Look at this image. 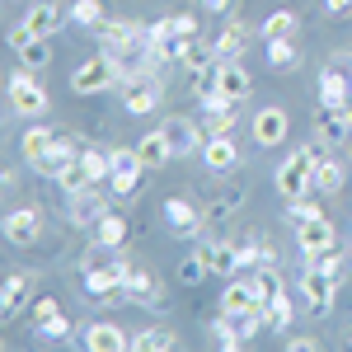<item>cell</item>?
<instances>
[{
  "mask_svg": "<svg viewBox=\"0 0 352 352\" xmlns=\"http://www.w3.org/2000/svg\"><path fill=\"white\" fill-rule=\"evenodd\" d=\"M118 85H122V66H118V56H109L104 47L94 56H85L80 66L71 71V89L85 94V99H89V94H109Z\"/></svg>",
  "mask_w": 352,
  "mask_h": 352,
  "instance_id": "obj_1",
  "label": "cell"
},
{
  "mask_svg": "<svg viewBox=\"0 0 352 352\" xmlns=\"http://www.w3.org/2000/svg\"><path fill=\"white\" fill-rule=\"evenodd\" d=\"M315 160H320V155H315L310 146H305V151H292L287 160L277 164V174H272V188L282 192L287 202L305 197V192L315 188Z\"/></svg>",
  "mask_w": 352,
  "mask_h": 352,
  "instance_id": "obj_2",
  "label": "cell"
},
{
  "mask_svg": "<svg viewBox=\"0 0 352 352\" xmlns=\"http://www.w3.org/2000/svg\"><path fill=\"white\" fill-rule=\"evenodd\" d=\"M5 89H10V109L19 113V118H43L47 104H52V99H47V85L38 80V71H28V66H19Z\"/></svg>",
  "mask_w": 352,
  "mask_h": 352,
  "instance_id": "obj_3",
  "label": "cell"
},
{
  "mask_svg": "<svg viewBox=\"0 0 352 352\" xmlns=\"http://www.w3.org/2000/svg\"><path fill=\"white\" fill-rule=\"evenodd\" d=\"M300 296H305V310H310V315H329V310H333V296H338V277L324 272L315 258H305V272H300Z\"/></svg>",
  "mask_w": 352,
  "mask_h": 352,
  "instance_id": "obj_4",
  "label": "cell"
},
{
  "mask_svg": "<svg viewBox=\"0 0 352 352\" xmlns=\"http://www.w3.org/2000/svg\"><path fill=\"white\" fill-rule=\"evenodd\" d=\"M249 89H254V80H249V71H244L240 61H217V85H212V94L202 99L207 109H217V104H240V99H249Z\"/></svg>",
  "mask_w": 352,
  "mask_h": 352,
  "instance_id": "obj_5",
  "label": "cell"
},
{
  "mask_svg": "<svg viewBox=\"0 0 352 352\" xmlns=\"http://www.w3.org/2000/svg\"><path fill=\"white\" fill-rule=\"evenodd\" d=\"M113 160V174H109V188L118 192V197H127V192L141 188V179L151 174L146 164H141V155H136V146H118V151H109Z\"/></svg>",
  "mask_w": 352,
  "mask_h": 352,
  "instance_id": "obj_6",
  "label": "cell"
},
{
  "mask_svg": "<svg viewBox=\"0 0 352 352\" xmlns=\"http://www.w3.org/2000/svg\"><path fill=\"white\" fill-rule=\"evenodd\" d=\"M296 249L300 258H320V254H329V249H338V230H333V221L320 212V217L300 221L296 226Z\"/></svg>",
  "mask_w": 352,
  "mask_h": 352,
  "instance_id": "obj_7",
  "label": "cell"
},
{
  "mask_svg": "<svg viewBox=\"0 0 352 352\" xmlns=\"http://www.w3.org/2000/svg\"><path fill=\"white\" fill-rule=\"evenodd\" d=\"M113 268L122 272V296H127V300H136V305H146V310H151V305H164L160 282H155V277H151L146 268H132L127 258H118Z\"/></svg>",
  "mask_w": 352,
  "mask_h": 352,
  "instance_id": "obj_8",
  "label": "cell"
},
{
  "mask_svg": "<svg viewBox=\"0 0 352 352\" xmlns=\"http://www.w3.org/2000/svg\"><path fill=\"white\" fill-rule=\"evenodd\" d=\"M164 99V85L155 80V71H146V76H132V80H122V109L136 113V118H146V113H155V104Z\"/></svg>",
  "mask_w": 352,
  "mask_h": 352,
  "instance_id": "obj_9",
  "label": "cell"
},
{
  "mask_svg": "<svg viewBox=\"0 0 352 352\" xmlns=\"http://www.w3.org/2000/svg\"><path fill=\"white\" fill-rule=\"evenodd\" d=\"M43 207H14V212H5V240L10 244H19V249H28V244H38L43 240Z\"/></svg>",
  "mask_w": 352,
  "mask_h": 352,
  "instance_id": "obj_10",
  "label": "cell"
},
{
  "mask_svg": "<svg viewBox=\"0 0 352 352\" xmlns=\"http://www.w3.org/2000/svg\"><path fill=\"white\" fill-rule=\"evenodd\" d=\"M160 132H164V141L174 146V155H192V151H202V146H207V127H202V122H192V118H184V113L164 118Z\"/></svg>",
  "mask_w": 352,
  "mask_h": 352,
  "instance_id": "obj_11",
  "label": "cell"
},
{
  "mask_svg": "<svg viewBox=\"0 0 352 352\" xmlns=\"http://www.w3.org/2000/svg\"><path fill=\"white\" fill-rule=\"evenodd\" d=\"M249 132H254V141L263 146V151H272V146H282L287 141V132H292V118H287V109H258L254 113V122H249Z\"/></svg>",
  "mask_w": 352,
  "mask_h": 352,
  "instance_id": "obj_12",
  "label": "cell"
},
{
  "mask_svg": "<svg viewBox=\"0 0 352 352\" xmlns=\"http://www.w3.org/2000/svg\"><path fill=\"white\" fill-rule=\"evenodd\" d=\"M66 19H71V14H66L56 0H33V5H28V14L19 19V24H24L33 38H52V33L66 24Z\"/></svg>",
  "mask_w": 352,
  "mask_h": 352,
  "instance_id": "obj_13",
  "label": "cell"
},
{
  "mask_svg": "<svg viewBox=\"0 0 352 352\" xmlns=\"http://www.w3.org/2000/svg\"><path fill=\"white\" fill-rule=\"evenodd\" d=\"M221 310H226V315H254V310H263V300L254 292V277H235V282L221 292Z\"/></svg>",
  "mask_w": 352,
  "mask_h": 352,
  "instance_id": "obj_14",
  "label": "cell"
},
{
  "mask_svg": "<svg viewBox=\"0 0 352 352\" xmlns=\"http://www.w3.org/2000/svg\"><path fill=\"white\" fill-rule=\"evenodd\" d=\"M197 155H202V164H207L212 174H230V169L240 164V146H235L230 136H207V146H202Z\"/></svg>",
  "mask_w": 352,
  "mask_h": 352,
  "instance_id": "obj_15",
  "label": "cell"
},
{
  "mask_svg": "<svg viewBox=\"0 0 352 352\" xmlns=\"http://www.w3.org/2000/svg\"><path fill=\"white\" fill-rule=\"evenodd\" d=\"M85 348H89V352H122V348H132V338L122 333V324L99 320V324L85 329Z\"/></svg>",
  "mask_w": 352,
  "mask_h": 352,
  "instance_id": "obj_16",
  "label": "cell"
},
{
  "mask_svg": "<svg viewBox=\"0 0 352 352\" xmlns=\"http://www.w3.org/2000/svg\"><path fill=\"white\" fill-rule=\"evenodd\" d=\"M80 151L85 146H76V141H66V136H56V146L47 151V160L38 164V174H47V179H61L71 164H80Z\"/></svg>",
  "mask_w": 352,
  "mask_h": 352,
  "instance_id": "obj_17",
  "label": "cell"
},
{
  "mask_svg": "<svg viewBox=\"0 0 352 352\" xmlns=\"http://www.w3.org/2000/svg\"><path fill=\"white\" fill-rule=\"evenodd\" d=\"M109 212V202H104V192H94V184L80 192H71V221L76 226H94V221Z\"/></svg>",
  "mask_w": 352,
  "mask_h": 352,
  "instance_id": "obj_18",
  "label": "cell"
},
{
  "mask_svg": "<svg viewBox=\"0 0 352 352\" xmlns=\"http://www.w3.org/2000/svg\"><path fill=\"white\" fill-rule=\"evenodd\" d=\"M80 287L89 292L94 300H109V296H122V272L118 268H85Z\"/></svg>",
  "mask_w": 352,
  "mask_h": 352,
  "instance_id": "obj_19",
  "label": "cell"
},
{
  "mask_svg": "<svg viewBox=\"0 0 352 352\" xmlns=\"http://www.w3.org/2000/svg\"><path fill=\"white\" fill-rule=\"evenodd\" d=\"M164 221H169L174 235H192V230L202 226V217H197V207H192L188 197H169V202H164Z\"/></svg>",
  "mask_w": 352,
  "mask_h": 352,
  "instance_id": "obj_20",
  "label": "cell"
},
{
  "mask_svg": "<svg viewBox=\"0 0 352 352\" xmlns=\"http://www.w3.org/2000/svg\"><path fill=\"white\" fill-rule=\"evenodd\" d=\"M315 136H320L324 146L352 141V132H348V113H343V109H320V118H315Z\"/></svg>",
  "mask_w": 352,
  "mask_h": 352,
  "instance_id": "obj_21",
  "label": "cell"
},
{
  "mask_svg": "<svg viewBox=\"0 0 352 352\" xmlns=\"http://www.w3.org/2000/svg\"><path fill=\"white\" fill-rule=\"evenodd\" d=\"M136 155H141V164H146V169H160V164L174 160V146H169V141H164V132L155 127V132H146L141 141H136Z\"/></svg>",
  "mask_w": 352,
  "mask_h": 352,
  "instance_id": "obj_22",
  "label": "cell"
},
{
  "mask_svg": "<svg viewBox=\"0 0 352 352\" xmlns=\"http://www.w3.org/2000/svg\"><path fill=\"white\" fill-rule=\"evenodd\" d=\"M343 188H348V164L320 155V160H315V192H329V197H333V192H343Z\"/></svg>",
  "mask_w": 352,
  "mask_h": 352,
  "instance_id": "obj_23",
  "label": "cell"
},
{
  "mask_svg": "<svg viewBox=\"0 0 352 352\" xmlns=\"http://www.w3.org/2000/svg\"><path fill=\"white\" fill-rule=\"evenodd\" d=\"M122 240H127V217L122 212H104L94 221V244L99 249H122Z\"/></svg>",
  "mask_w": 352,
  "mask_h": 352,
  "instance_id": "obj_24",
  "label": "cell"
},
{
  "mask_svg": "<svg viewBox=\"0 0 352 352\" xmlns=\"http://www.w3.org/2000/svg\"><path fill=\"white\" fill-rule=\"evenodd\" d=\"M56 146V132H47V127H28L24 141H19V151H24V160L28 169H38V164L47 160V151Z\"/></svg>",
  "mask_w": 352,
  "mask_h": 352,
  "instance_id": "obj_25",
  "label": "cell"
},
{
  "mask_svg": "<svg viewBox=\"0 0 352 352\" xmlns=\"http://www.w3.org/2000/svg\"><path fill=\"white\" fill-rule=\"evenodd\" d=\"M244 47H249V33H244V24H226L217 38V47H212V56L217 61H240Z\"/></svg>",
  "mask_w": 352,
  "mask_h": 352,
  "instance_id": "obj_26",
  "label": "cell"
},
{
  "mask_svg": "<svg viewBox=\"0 0 352 352\" xmlns=\"http://www.w3.org/2000/svg\"><path fill=\"white\" fill-rule=\"evenodd\" d=\"M28 287H33L28 272H10V277H5V292H0V310H5V320L19 315V305L28 300Z\"/></svg>",
  "mask_w": 352,
  "mask_h": 352,
  "instance_id": "obj_27",
  "label": "cell"
},
{
  "mask_svg": "<svg viewBox=\"0 0 352 352\" xmlns=\"http://www.w3.org/2000/svg\"><path fill=\"white\" fill-rule=\"evenodd\" d=\"M202 254H207V268H212V272H221V277H230V272H240V249H235V244H226V240H212L207 249H202Z\"/></svg>",
  "mask_w": 352,
  "mask_h": 352,
  "instance_id": "obj_28",
  "label": "cell"
},
{
  "mask_svg": "<svg viewBox=\"0 0 352 352\" xmlns=\"http://www.w3.org/2000/svg\"><path fill=\"white\" fill-rule=\"evenodd\" d=\"M296 28H300L296 10H272L268 19L258 24V33H263V43H272V38H296Z\"/></svg>",
  "mask_w": 352,
  "mask_h": 352,
  "instance_id": "obj_29",
  "label": "cell"
},
{
  "mask_svg": "<svg viewBox=\"0 0 352 352\" xmlns=\"http://www.w3.org/2000/svg\"><path fill=\"white\" fill-rule=\"evenodd\" d=\"M14 52H19V66H28V71H47V61H52V43H47V38H28V43L14 47Z\"/></svg>",
  "mask_w": 352,
  "mask_h": 352,
  "instance_id": "obj_30",
  "label": "cell"
},
{
  "mask_svg": "<svg viewBox=\"0 0 352 352\" xmlns=\"http://www.w3.org/2000/svg\"><path fill=\"white\" fill-rule=\"evenodd\" d=\"M66 14H71V24H80V28H99L109 19V14H104V0H76Z\"/></svg>",
  "mask_w": 352,
  "mask_h": 352,
  "instance_id": "obj_31",
  "label": "cell"
},
{
  "mask_svg": "<svg viewBox=\"0 0 352 352\" xmlns=\"http://www.w3.org/2000/svg\"><path fill=\"white\" fill-rule=\"evenodd\" d=\"M296 43H292V38H272L268 43V66L272 71H296Z\"/></svg>",
  "mask_w": 352,
  "mask_h": 352,
  "instance_id": "obj_32",
  "label": "cell"
},
{
  "mask_svg": "<svg viewBox=\"0 0 352 352\" xmlns=\"http://www.w3.org/2000/svg\"><path fill=\"white\" fill-rule=\"evenodd\" d=\"M132 348L136 352H169V348H179V338H174L169 329H146V333L132 338Z\"/></svg>",
  "mask_w": 352,
  "mask_h": 352,
  "instance_id": "obj_33",
  "label": "cell"
},
{
  "mask_svg": "<svg viewBox=\"0 0 352 352\" xmlns=\"http://www.w3.org/2000/svg\"><path fill=\"white\" fill-rule=\"evenodd\" d=\"M207 136H230L235 132V104H217V109H207Z\"/></svg>",
  "mask_w": 352,
  "mask_h": 352,
  "instance_id": "obj_34",
  "label": "cell"
},
{
  "mask_svg": "<svg viewBox=\"0 0 352 352\" xmlns=\"http://www.w3.org/2000/svg\"><path fill=\"white\" fill-rule=\"evenodd\" d=\"M80 164H85V174L94 179V184H104L113 174V160H109V151H94V146H85L80 151Z\"/></svg>",
  "mask_w": 352,
  "mask_h": 352,
  "instance_id": "obj_35",
  "label": "cell"
},
{
  "mask_svg": "<svg viewBox=\"0 0 352 352\" xmlns=\"http://www.w3.org/2000/svg\"><path fill=\"white\" fill-rule=\"evenodd\" d=\"M263 310H268V329H287V324H292V296H287V287H282Z\"/></svg>",
  "mask_w": 352,
  "mask_h": 352,
  "instance_id": "obj_36",
  "label": "cell"
},
{
  "mask_svg": "<svg viewBox=\"0 0 352 352\" xmlns=\"http://www.w3.org/2000/svg\"><path fill=\"white\" fill-rule=\"evenodd\" d=\"M207 254H192V258H184V263H179V282H188V287H197V282H202V277H207Z\"/></svg>",
  "mask_w": 352,
  "mask_h": 352,
  "instance_id": "obj_37",
  "label": "cell"
},
{
  "mask_svg": "<svg viewBox=\"0 0 352 352\" xmlns=\"http://www.w3.org/2000/svg\"><path fill=\"white\" fill-rule=\"evenodd\" d=\"M315 263H320L324 272H333V277L343 282V277H348V268H352V254H338V249H329V254H320Z\"/></svg>",
  "mask_w": 352,
  "mask_h": 352,
  "instance_id": "obj_38",
  "label": "cell"
},
{
  "mask_svg": "<svg viewBox=\"0 0 352 352\" xmlns=\"http://www.w3.org/2000/svg\"><path fill=\"white\" fill-rule=\"evenodd\" d=\"M56 184H61V188H66V192H80V188H89L94 179L85 174V164H71V169H66V174H61Z\"/></svg>",
  "mask_w": 352,
  "mask_h": 352,
  "instance_id": "obj_39",
  "label": "cell"
},
{
  "mask_svg": "<svg viewBox=\"0 0 352 352\" xmlns=\"http://www.w3.org/2000/svg\"><path fill=\"white\" fill-rule=\"evenodd\" d=\"M38 333H43V338H66V333H71V320L56 310V315H47V320L38 324Z\"/></svg>",
  "mask_w": 352,
  "mask_h": 352,
  "instance_id": "obj_40",
  "label": "cell"
},
{
  "mask_svg": "<svg viewBox=\"0 0 352 352\" xmlns=\"http://www.w3.org/2000/svg\"><path fill=\"white\" fill-rule=\"evenodd\" d=\"M310 217H320V207H315V202H305V197L287 202V221H292V226H300V221H310Z\"/></svg>",
  "mask_w": 352,
  "mask_h": 352,
  "instance_id": "obj_41",
  "label": "cell"
},
{
  "mask_svg": "<svg viewBox=\"0 0 352 352\" xmlns=\"http://www.w3.org/2000/svg\"><path fill=\"white\" fill-rule=\"evenodd\" d=\"M169 28H174V38H197V19L192 14H169Z\"/></svg>",
  "mask_w": 352,
  "mask_h": 352,
  "instance_id": "obj_42",
  "label": "cell"
},
{
  "mask_svg": "<svg viewBox=\"0 0 352 352\" xmlns=\"http://www.w3.org/2000/svg\"><path fill=\"white\" fill-rule=\"evenodd\" d=\"M56 310H61V305H56L52 296H38V300H33V324H43V320H47V315H56Z\"/></svg>",
  "mask_w": 352,
  "mask_h": 352,
  "instance_id": "obj_43",
  "label": "cell"
},
{
  "mask_svg": "<svg viewBox=\"0 0 352 352\" xmlns=\"http://www.w3.org/2000/svg\"><path fill=\"white\" fill-rule=\"evenodd\" d=\"M320 348V338H310V333H305V338H292V352H315Z\"/></svg>",
  "mask_w": 352,
  "mask_h": 352,
  "instance_id": "obj_44",
  "label": "cell"
},
{
  "mask_svg": "<svg viewBox=\"0 0 352 352\" xmlns=\"http://www.w3.org/2000/svg\"><path fill=\"white\" fill-rule=\"evenodd\" d=\"M277 263V254H272V244H258V268H272Z\"/></svg>",
  "mask_w": 352,
  "mask_h": 352,
  "instance_id": "obj_45",
  "label": "cell"
},
{
  "mask_svg": "<svg viewBox=\"0 0 352 352\" xmlns=\"http://www.w3.org/2000/svg\"><path fill=\"white\" fill-rule=\"evenodd\" d=\"M329 14H352V0H324Z\"/></svg>",
  "mask_w": 352,
  "mask_h": 352,
  "instance_id": "obj_46",
  "label": "cell"
},
{
  "mask_svg": "<svg viewBox=\"0 0 352 352\" xmlns=\"http://www.w3.org/2000/svg\"><path fill=\"white\" fill-rule=\"evenodd\" d=\"M202 5H207V10H212V14H221V10H226V5H230V0H202Z\"/></svg>",
  "mask_w": 352,
  "mask_h": 352,
  "instance_id": "obj_47",
  "label": "cell"
},
{
  "mask_svg": "<svg viewBox=\"0 0 352 352\" xmlns=\"http://www.w3.org/2000/svg\"><path fill=\"white\" fill-rule=\"evenodd\" d=\"M343 113H348V132H352V104H348V109H343Z\"/></svg>",
  "mask_w": 352,
  "mask_h": 352,
  "instance_id": "obj_48",
  "label": "cell"
},
{
  "mask_svg": "<svg viewBox=\"0 0 352 352\" xmlns=\"http://www.w3.org/2000/svg\"><path fill=\"white\" fill-rule=\"evenodd\" d=\"M348 343H352V333H348Z\"/></svg>",
  "mask_w": 352,
  "mask_h": 352,
  "instance_id": "obj_49",
  "label": "cell"
}]
</instances>
